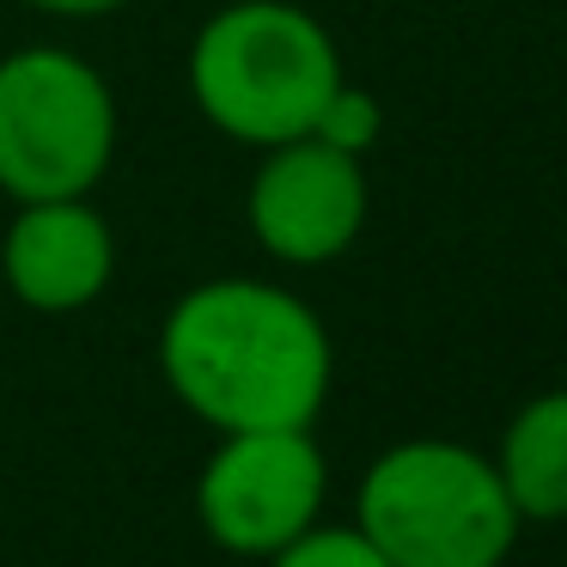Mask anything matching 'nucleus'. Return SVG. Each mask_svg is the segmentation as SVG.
<instances>
[{
	"label": "nucleus",
	"instance_id": "obj_1",
	"mask_svg": "<svg viewBox=\"0 0 567 567\" xmlns=\"http://www.w3.org/2000/svg\"><path fill=\"white\" fill-rule=\"evenodd\" d=\"M165 384L220 433L311 427L330 396V336L318 311L275 281L189 287L159 330Z\"/></svg>",
	"mask_w": 567,
	"mask_h": 567
},
{
	"label": "nucleus",
	"instance_id": "obj_9",
	"mask_svg": "<svg viewBox=\"0 0 567 567\" xmlns=\"http://www.w3.org/2000/svg\"><path fill=\"white\" fill-rule=\"evenodd\" d=\"M269 561L275 567H391L367 537H360V525H311V530H299L287 549H275Z\"/></svg>",
	"mask_w": 567,
	"mask_h": 567
},
{
	"label": "nucleus",
	"instance_id": "obj_6",
	"mask_svg": "<svg viewBox=\"0 0 567 567\" xmlns=\"http://www.w3.org/2000/svg\"><path fill=\"white\" fill-rule=\"evenodd\" d=\"M269 159L250 177V233L269 257L318 269L336 262L367 226V177L360 159L323 147L318 135L262 147Z\"/></svg>",
	"mask_w": 567,
	"mask_h": 567
},
{
	"label": "nucleus",
	"instance_id": "obj_8",
	"mask_svg": "<svg viewBox=\"0 0 567 567\" xmlns=\"http://www.w3.org/2000/svg\"><path fill=\"white\" fill-rule=\"evenodd\" d=\"M494 470L518 518H567V391H543L518 409Z\"/></svg>",
	"mask_w": 567,
	"mask_h": 567
},
{
	"label": "nucleus",
	"instance_id": "obj_7",
	"mask_svg": "<svg viewBox=\"0 0 567 567\" xmlns=\"http://www.w3.org/2000/svg\"><path fill=\"white\" fill-rule=\"evenodd\" d=\"M0 269H7V287L31 311L62 318V311L92 306L111 287L116 238L86 196L19 202L13 226H7V245H0Z\"/></svg>",
	"mask_w": 567,
	"mask_h": 567
},
{
	"label": "nucleus",
	"instance_id": "obj_4",
	"mask_svg": "<svg viewBox=\"0 0 567 567\" xmlns=\"http://www.w3.org/2000/svg\"><path fill=\"white\" fill-rule=\"evenodd\" d=\"M116 153V99L74 50L0 62V189L13 202L86 196Z\"/></svg>",
	"mask_w": 567,
	"mask_h": 567
},
{
	"label": "nucleus",
	"instance_id": "obj_3",
	"mask_svg": "<svg viewBox=\"0 0 567 567\" xmlns=\"http://www.w3.org/2000/svg\"><path fill=\"white\" fill-rule=\"evenodd\" d=\"M360 537L391 567H501L518 513L494 457L452 440H403L360 482Z\"/></svg>",
	"mask_w": 567,
	"mask_h": 567
},
{
	"label": "nucleus",
	"instance_id": "obj_5",
	"mask_svg": "<svg viewBox=\"0 0 567 567\" xmlns=\"http://www.w3.org/2000/svg\"><path fill=\"white\" fill-rule=\"evenodd\" d=\"M323 452L311 427L226 433L196 482V513L208 537L233 555H275L318 525L323 513Z\"/></svg>",
	"mask_w": 567,
	"mask_h": 567
},
{
	"label": "nucleus",
	"instance_id": "obj_2",
	"mask_svg": "<svg viewBox=\"0 0 567 567\" xmlns=\"http://www.w3.org/2000/svg\"><path fill=\"white\" fill-rule=\"evenodd\" d=\"M336 86L342 55L330 31L287 0H238L189 43V92L202 116L245 147H281L311 135Z\"/></svg>",
	"mask_w": 567,
	"mask_h": 567
},
{
	"label": "nucleus",
	"instance_id": "obj_11",
	"mask_svg": "<svg viewBox=\"0 0 567 567\" xmlns=\"http://www.w3.org/2000/svg\"><path fill=\"white\" fill-rule=\"evenodd\" d=\"M43 13H62V19H92V13H116L123 0H31Z\"/></svg>",
	"mask_w": 567,
	"mask_h": 567
},
{
	"label": "nucleus",
	"instance_id": "obj_10",
	"mask_svg": "<svg viewBox=\"0 0 567 567\" xmlns=\"http://www.w3.org/2000/svg\"><path fill=\"white\" fill-rule=\"evenodd\" d=\"M379 128H384V111H379V99L372 92H360V86H336L330 92V104L318 111V123H311V135L323 141V147H342V153H367L372 141H379Z\"/></svg>",
	"mask_w": 567,
	"mask_h": 567
}]
</instances>
